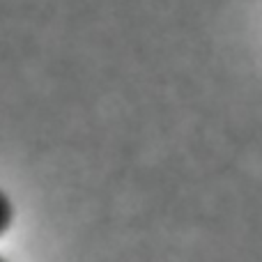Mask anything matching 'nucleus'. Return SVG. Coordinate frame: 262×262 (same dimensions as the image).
<instances>
[{
  "mask_svg": "<svg viewBox=\"0 0 262 262\" xmlns=\"http://www.w3.org/2000/svg\"><path fill=\"white\" fill-rule=\"evenodd\" d=\"M0 262H5V260H3V258H0Z\"/></svg>",
  "mask_w": 262,
  "mask_h": 262,
  "instance_id": "obj_2",
  "label": "nucleus"
},
{
  "mask_svg": "<svg viewBox=\"0 0 262 262\" xmlns=\"http://www.w3.org/2000/svg\"><path fill=\"white\" fill-rule=\"evenodd\" d=\"M9 223H12V203H9V198L0 191V235L9 228Z\"/></svg>",
  "mask_w": 262,
  "mask_h": 262,
  "instance_id": "obj_1",
  "label": "nucleus"
}]
</instances>
